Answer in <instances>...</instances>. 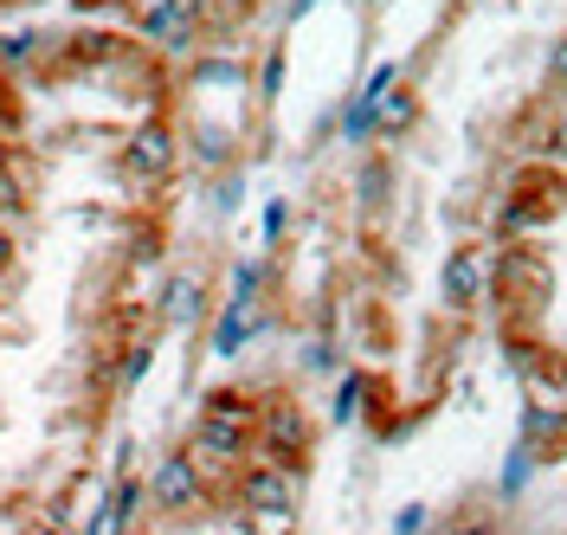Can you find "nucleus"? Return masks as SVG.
I'll return each instance as SVG.
<instances>
[{
    "label": "nucleus",
    "mask_w": 567,
    "mask_h": 535,
    "mask_svg": "<svg viewBox=\"0 0 567 535\" xmlns=\"http://www.w3.org/2000/svg\"><path fill=\"white\" fill-rule=\"evenodd\" d=\"M317 452V426H310V413L297 407V400H271L265 413H258V459L290 471V477H303V464Z\"/></svg>",
    "instance_id": "obj_1"
},
{
    "label": "nucleus",
    "mask_w": 567,
    "mask_h": 535,
    "mask_svg": "<svg viewBox=\"0 0 567 535\" xmlns=\"http://www.w3.org/2000/svg\"><path fill=\"white\" fill-rule=\"evenodd\" d=\"M148 510L168 516V523H187L207 510V471L187 459V452H162L155 471H148Z\"/></svg>",
    "instance_id": "obj_2"
},
{
    "label": "nucleus",
    "mask_w": 567,
    "mask_h": 535,
    "mask_svg": "<svg viewBox=\"0 0 567 535\" xmlns=\"http://www.w3.org/2000/svg\"><path fill=\"white\" fill-rule=\"evenodd\" d=\"M233 497H239V510H246L251 523H278V516H297V477L265 459H251L233 477Z\"/></svg>",
    "instance_id": "obj_3"
},
{
    "label": "nucleus",
    "mask_w": 567,
    "mask_h": 535,
    "mask_svg": "<svg viewBox=\"0 0 567 535\" xmlns=\"http://www.w3.org/2000/svg\"><path fill=\"white\" fill-rule=\"evenodd\" d=\"M181 452L200 464V471H233V477H239V471L258 459V432L226 426V420H194V432H187Z\"/></svg>",
    "instance_id": "obj_4"
},
{
    "label": "nucleus",
    "mask_w": 567,
    "mask_h": 535,
    "mask_svg": "<svg viewBox=\"0 0 567 535\" xmlns=\"http://www.w3.org/2000/svg\"><path fill=\"white\" fill-rule=\"evenodd\" d=\"M175 168H181V136L162 123V116H148L136 136L123 143V175L142 181V187H168Z\"/></svg>",
    "instance_id": "obj_5"
},
{
    "label": "nucleus",
    "mask_w": 567,
    "mask_h": 535,
    "mask_svg": "<svg viewBox=\"0 0 567 535\" xmlns=\"http://www.w3.org/2000/svg\"><path fill=\"white\" fill-rule=\"evenodd\" d=\"M207 278L200 271H175L168 285H162V297H155V317L168 322V329H200L207 322Z\"/></svg>",
    "instance_id": "obj_6"
},
{
    "label": "nucleus",
    "mask_w": 567,
    "mask_h": 535,
    "mask_svg": "<svg viewBox=\"0 0 567 535\" xmlns=\"http://www.w3.org/2000/svg\"><path fill=\"white\" fill-rule=\"evenodd\" d=\"M439 297H445V310H471L477 297H484V251L458 246L452 258H445V271H439Z\"/></svg>",
    "instance_id": "obj_7"
},
{
    "label": "nucleus",
    "mask_w": 567,
    "mask_h": 535,
    "mask_svg": "<svg viewBox=\"0 0 567 535\" xmlns=\"http://www.w3.org/2000/svg\"><path fill=\"white\" fill-rule=\"evenodd\" d=\"M258 393H246V388H213L207 400H200V420H226V426H246V432H258Z\"/></svg>",
    "instance_id": "obj_8"
},
{
    "label": "nucleus",
    "mask_w": 567,
    "mask_h": 535,
    "mask_svg": "<svg viewBox=\"0 0 567 535\" xmlns=\"http://www.w3.org/2000/svg\"><path fill=\"white\" fill-rule=\"evenodd\" d=\"M555 439H567V407H548V400H535V407H523V426H516V445H529V452H548Z\"/></svg>",
    "instance_id": "obj_9"
},
{
    "label": "nucleus",
    "mask_w": 567,
    "mask_h": 535,
    "mask_svg": "<svg viewBox=\"0 0 567 535\" xmlns=\"http://www.w3.org/2000/svg\"><path fill=\"white\" fill-rule=\"evenodd\" d=\"M413 116H420V91H406V84H393L388 97L374 104V130H381V136H400V130H406Z\"/></svg>",
    "instance_id": "obj_10"
},
{
    "label": "nucleus",
    "mask_w": 567,
    "mask_h": 535,
    "mask_svg": "<svg viewBox=\"0 0 567 535\" xmlns=\"http://www.w3.org/2000/svg\"><path fill=\"white\" fill-rule=\"evenodd\" d=\"M354 194H361V207H388V194H393L388 155H368V162H361V175H354Z\"/></svg>",
    "instance_id": "obj_11"
},
{
    "label": "nucleus",
    "mask_w": 567,
    "mask_h": 535,
    "mask_svg": "<svg viewBox=\"0 0 567 535\" xmlns=\"http://www.w3.org/2000/svg\"><path fill=\"white\" fill-rule=\"evenodd\" d=\"M251 336V303H226L219 329H213V356H239V342Z\"/></svg>",
    "instance_id": "obj_12"
},
{
    "label": "nucleus",
    "mask_w": 567,
    "mask_h": 535,
    "mask_svg": "<svg viewBox=\"0 0 567 535\" xmlns=\"http://www.w3.org/2000/svg\"><path fill=\"white\" fill-rule=\"evenodd\" d=\"M39 52H45V39H39V33H7V39H0V78L27 72Z\"/></svg>",
    "instance_id": "obj_13"
},
{
    "label": "nucleus",
    "mask_w": 567,
    "mask_h": 535,
    "mask_svg": "<svg viewBox=\"0 0 567 535\" xmlns=\"http://www.w3.org/2000/svg\"><path fill=\"white\" fill-rule=\"evenodd\" d=\"M535 464H542V452L516 445V452H509V464H503V477H496V497H516V491L535 477Z\"/></svg>",
    "instance_id": "obj_14"
},
{
    "label": "nucleus",
    "mask_w": 567,
    "mask_h": 535,
    "mask_svg": "<svg viewBox=\"0 0 567 535\" xmlns=\"http://www.w3.org/2000/svg\"><path fill=\"white\" fill-rule=\"evenodd\" d=\"M194 155H200V168H226V162H233V136L213 130V123H200V130H194Z\"/></svg>",
    "instance_id": "obj_15"
},
{
    "label": "nucleus",
    "mask_w": 567,
    "mask_h": 535,
    "mask_svg": "<svg viewBox=\"0 0 567 535\" xmlns=\"http://www.w3.org/2000/svg\"><path fill=\"white\" fill-rule=\"evenodd\" d=\"M148 368H155V342L142 336V342H130V349H123V368H116V388H136V381L148 374Z\"/></svg>",
    "instance_id": "obj_16"
},
{
    "label": "nucleus",
    "mask_w": 567,
    "mask_h": 535,
    "mask_svg": "<svg viewBox=\"0 0 567 535\" xmlns=\"http://www.w3.org/2000/svg\"><path fill=\"white\" fill-rule=\"evenodd\" d=\"M342 136H349V143H368V136H374V104H368L361 91H354L349 110H342Z\"/></svg>",
    "instance_id": "obj_17"
},
{
    "label": "nucleus",
    "mask_w": 567,
    "mask_h": 535,
    "mask_svg": "<svg viewBox=\"0 0 567 535\" xmlns=\"http://www.w3.org/2000/svg\"><path fill=\"white\" fill-rule=\"evenodd\" d=\"M361 388H368L361 374H342V388H336V407H329V420H336V426H349L354 413H361Z\"/></svg>",
    "instance_id": "obj_18"
},
{
    "label": "nucleus",
    "mask_w": 567,
    "mask_h": 535,
    "mask_svg": "<svg viewBox=\"0 0 567 535\" xmlns=\"http://www.w3.org/2000/svg\"><path fill=\"white\" fill-rule=\"evenodd\" d=\"M155 7H162L175 27H187V33H200V20L213 13V0H155Z\"/></svg>",
    "instance_id": "obj_19"
},
{
    "label": "nucleus",
    "mask_w": 567,
    "mask_h": 535,
    "mask_svg": "<svg viewBox=\"0 0 567 535\" xmlns=\"http://www.w3.org/2000/svg\"><path fill=\"white\" fill-rule=\"evenodd\" d=\"M439 535H503V529H496V516H484V510H464V516H452Z\"/></svg>",
    "instance_id": "obj_20"
},
{
    "label": "nucleus",
    "mask_w": 567,
    "mask_h": 535,
    "mask_svg": "<svg viewBox=\"0 0 567 535\" xmlns=\"http://www.w3.org/2000/svg\"><path fill=\"white\" fill-rule=\"evenodd\" d=\"M258 91H265V104H271V97L284 91V45H271V52H265V72H258Z\"/></svg>",
    "instance_id": "obj_21"
},
{
    "label": "nucleus",
    "mask_w": 567,
    "mask_h": 535,
    "mask_svg": "<svg viewBox=\"0 0 567 535\" xmlns=\"http://www.w3.org/2000/svg\"><path fill=\"white\" fill-rule=\"evenodd\" d=\"M13 265H20V239H13V226H0V285L13 278Z\"/></svg>",
    "instance_id": "obj_22"
},
{
    "label": "nucleus",
    "mask_w": 567,
    "mask_h": 535,
    "mask_svg": "<svg viewBox=\"0 0 567 535\" xmlns=\"http://www.w3.org/2000/svg\"><path fill=\"white\" fill-rule=\"evenodd\" d=\"M393 535H425V503H406V510L393 516Z\"/></svg>",
    "instance_id": "obj_23"
},
{
    "label": "nucleus",
    "mask_w": 567,
    "mask_h": 535,
    "mask_svg": "<svg viewBox=\"0 0 567 535\" xmlns=\"http://www.w3.org/2000/svg\"><path fill=\"white\" fill-rule=\"evenodd\" d=\"M548 162H555V168H567V116L548 130Z\"/></svg>",
    "instance_id": "obj_24"
},
{
    "label": "nucleus",
    "mask_w": 567,
    "mask_h": 535,
    "mask_svg": "<svg viewBox=\"0 0 567 535\" xmlns=\"http://www.w3.org/2000/svg\"><path fill=\"white\" fill-rule=\"evenodd\" d=\"M548 72H555V84H567V33L555 39V52H548Z\"/></svg>",
    "instance_id": "obj_25"
},
{
    "label": "nucleus",
    "mask_w": 567,
    "mask_h": 535,
    "mask_svg": "<svg viewBox=\"0 0 567 535\" xmlns=\"http://www.w3.org/2000/svg\"><path fill=\"white\" fill-rule=\"evenodd\" d=\"M284 219H290V214H284V200H271V207H265V239H278Z\"/></svg>",
    "instance_id": "obj_26"
},
{
    "label": "nucleus",
    "mask_w": 567,
    "mask_h": 535,
    "mask_svg": "<svg viewBox=\"0 0 567 535\" xmlns=\"http://www.w3.org/2000/svg\"><path fill=\"white\" fill-rule=\"evenodd\" d=\"M20 535H65V529H59L52 516H33V523H27V529H20Z\"/></svg>",
    "instance_id": "obj_27"
},
{
    "label": "nucleus",
    "mask_w": 567,
    "mask_h": 535,
    "mask_svg": "<svg viewBox=\"0 0 567 535\" xmlns=\"http://www.w3.org/2000/svg\"><path fill=\"white\" fill-rule=\"evenodd\" d=\"M251 7H258V0H219V13H233V20H239V13H251Z\"/></svg>",
    "instance_id": "obj_28"
},
{
    "label": "nucleus",
    "mask_w": 567,
    "mask_h": 535,
    "mask_svg": "<svg viewBox=\"0 0 567 535\" xmlns=\"http://www.w3.org/2000/svg\"><path fill=\"white\" fill-rule=\"evenodd\" d=\"M0 123H13V104H7V84H0Z\"/></svg>",
    "instance_id": "obj_29"
},
{
    "label": "nucleus",
    "mask_w": 567,
    "mask_h": 535,
    "mask_svg": "<svg viewBox=\"0 0 567 535\" xmlns=\"http://www.w3.org/2000/svg\"><path fill=\"white\" fill-rule=\"evenodd\" d=\"M0 322H7V290H0Z\"/></svg>",
    "instance_id": "obj_30"
}]
</instances>
